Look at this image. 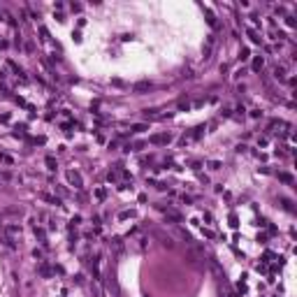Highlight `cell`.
<instances>
[{"label":"cell","mask_w":297,"mask_h":297,"mask_svg":"<svg viewBox=\"0 0 297 297\" xmlns=\"http://www.w3.org/2000/svg\"><path fill=\"white\" fill-rule=\"evenodd\" d=\"M248 35H251V40L255 42V44H260V42H262V37H258V33H255V30H248Z\"/></svg>","instance_id":"obj_8"},{"label":"cell","mask_w":297,"mask_h":297,"mask_svg":"<svg viewBox=\"0 0 297 297\" xmlns=\"http://www.w3.org/2000/svg\"><path fill=\"white\" fill-rule=\"evenodd\" d=\"M262 65H265V58H262V56H258V58H253V65L251 67L258 72V70H262Z\"/></svg>","instance_id":"obj_3"},{"label":"cell","mask_w":297,"mask_h":297,"mask_svg":"<svg viewBox=\"0 0 297 297\" xmlns=\"http://www.w3.org/2000/svg\"><path fill=\"white\" fill-rule=\"evenodd\" d=\"M285 23L292 28V26H295V16H285Z\"/></svg>","instance_id":"obj_14"},{"label":"cell","mask_w":297,"mask_h":297,"mask_svg":"<svg viewBox=\"0 0 297 297\" xmlns=\"http://www.w3.org/2000/svg\"><path fill=\"white\" fill-rule=\"evenodd\" d=\"M5 46H7V42H2V40H0V49H5Z\"/></svg>","instance_id":"obj_16"},{"label":"cell","mask_w":297,"mask_h":297,"mask_svg":"<svg viewBox=\"0 0 297 297\" xmlns=\"http://www.w3.org/2000/svg\"><path fill=\"white\" fill-rule=\"evenodd\" d=\"M218 167H221V163H218V160H211V163H209V170H218Z\"/></svg>","instance_id":"obj_13"},{"label":"cell","mask_w":297,"mask_h":297,"mask_svg":"<svg viewBox=\"0 0 297 297\" xmlns=\"http://www.w3.org/2000/svg\"><path fill=\"white\" fill-rule=\"evenodd\" d=\"M170 139H172V135H167V132H165V135H153L149 142H151V144H167Z\"/></svg>","instance_id":"obj_2"},{"label":"cell","mask_w":297,"mask_h":297,"mask_svg":"<svg viewBox=\"0 0 297 297\" xmlns=\"http://www.w3.org/2000/svg\"><path fill=\"white\" fill-rule=\"evenodd\" d=\"M46 167H49V170H56V167H58V163H56V160H53V156H46Z\"/></svg>","instance_id":"obj_5"},{"label":"cell","mask_w":297,"mask_h":297,"mask_svg":"<svg viewBox=\"0 0 297 297\" xmlns=\"http://www.w3.org/2000/svg\"><path fill=\"white\" fill-rule=\"evenodd\" d=\"M274 77H276V79H285V70L283 67H276V70H274Z\"/></svg>","instance_id":"obj_7"},{"label":"cell","mask_w":297,"mask_h":297,"mask_svg":"<svg viewBox=\"0 0 297 297\" xmlns=\"http://www.w3.org/2000/svg\"><path fill=\"white\" fill-rule=\"evenodd\" d=\"M239 58H241V60H248V58H251V51H248V49L244 46V49L239 51Z\"/></svg>","instance_id":"obj_6"},{"label":"cell","mask_w":297,"mask_h":297,"mask_svg":"<svg viewBox=\"0 0 297 297\" xmlns=\"http://www.w3.org/2000/svg\"><path fill=\"white\" fill-rule=\"evenodd\" d=\"M95 197L102 200V197H105V191H102V188H98V191H95Z\"/></svg>","instance_id":"obj_15"},{"label":"cell","mask_w":297,"mask_h":297,"mask_svg":"<svg viewBox=\"0 0 297 297\" xmlns=\"http://www.w3.org/2000/svg\"><path fill=\"white\" fill-rule=\"evenodd\" d=\"M5 232H7V235H19V232H21V228H19V225H7V228H5Z\"/></svg>","instance_id":"obj_4"},{"label":"cell","mask_w":297,"mask_h":297,"mask_svg":"<svg viewBox=\"0 0 297 297\" xmlns=\"http://www.w3.org/2000/svg\"><path fill=\"white\" fill-rule=\"evenodd\" d=\"M0 160H2V163H7V165H12V163H14V158H9L7 153H0Z\"/></svg>","instance_id":"obj_9"},{"label":"cell","mask_w":297,"mask_h":297,"mask_svg":"<svg viewBox=\"0 0 297 297\" xmlns=\"http://www.w3.org/2000/svg\"><path fill=\"white\" fill-rule=\"evenodd\" d=\"M72 40L74 42H81V33H79V30H72Z\"/></svg>","instance_id":"obj_11"},{"label":"cell","mask_w":297,"mask_h":297,"mask_svg":"<svg viewBox=\"0 0 297 297\" xmlns=\"http://www.w3.org/2000/svg\"><path fill=\"white\" fill-rule=\"evenodd\" d=\"M144 130H146V126H144V123H139V126H135V128H132V132H144Z\"/></svg>","instance_id":"obj_12"},{"label":"cell","mask_w":297,"mask_h":297,"mask_svg":"<svg viewBox=\"0 0 297 297\" xmlns=\"http://www.w3.org/2000/svg\"><path fill=\"white\" fill-rule=\"evenodd\" d=\"M67 181H70V186H74V188H81V186H84L81 174H79V172H74V170L67 172Z\"/></svg>","instance_id":"obj_1"},{"label":"cell","mask_w":297,"mask_h":297,"mask_svg":"<svg viewBox=\"0 0 297 297\" xmlns=\"http://www.w3.org/2000/svg\"><path fill=\"white\" fill-rule=\"evenodd\" d=\"M278 179H283L285 184H292V177H290V174H278Z\"/></svg>","instance_id":"obj_10"}]
</instances>
